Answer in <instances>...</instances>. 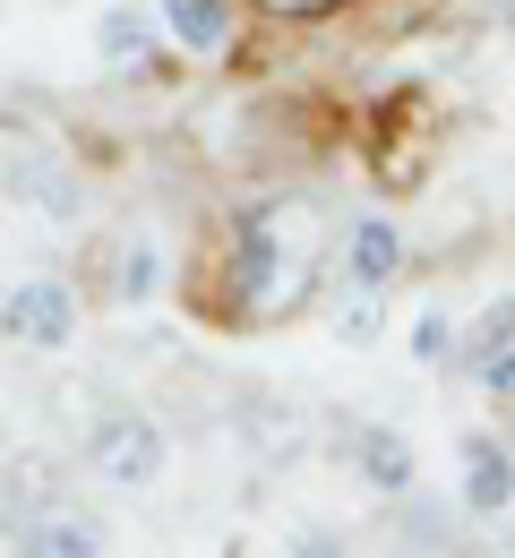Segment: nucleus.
<instances>
[{
	"label": "nucleus",
	"instance_id": "14",
	"mask_svg": "<svg viewBox=\"0 0 515 558\" xmlns=\"http://www.w3.org/2000/svg\"><path fill=\"white\" fill-rule=\"evenodd\" d=\"M413 361L421 369H455V318L446 310H413Z\"/></svg>",
	"mask_w": 515,
	"mask_h": 558
},
{
	"label": "nucleus",
	"instance_id": "4",
	"mask_svg": "<svg viewBox=\"0 0 515 558\" xmlns=\"http://www.w3.org/2000/svg\"><path fill=\"white\" fill-rule=\"evenodd\" d=\"M77 327H86V292L70 276H26L0 292V336L17 352H61L77 344Z\"/></svg>",
	"mask_w": 515,
	"mask_h": 558
},
{
	"label": "nucleus",
	"instance_id": "18",
	"mask_svg": "<svg viewBox=\"0 0 515 558\" xmlns=\"http://www.w3.org/2000/svg\"><path fill=\"white\" fill-rule=\"evenodd\" d=\"M499 404H507V429H515V387H507V396H499Z\"/></svg>",
	"mask_w": 515,
	"mask_h": 558
},
{
	"label": "nucleus",
	"instance_id": "6",
	"mask_svg": "<svg viewBox=\"0 0 515 558\" xmlns=\"http://www.w3.org/2000/svg\"><path fill=\"white\" fill-rule=\"evenodd\" d=\"M455 498H464V515H481V524H499L515 507V447L507 438H490V429H464L455 438Z\"/></svg>",
	"mask_w": 515,
	"mask_h": 558
},
{
	"label": "nucleus",
	"instance_id": "12",
	"mask_svg": "<svg viewBox=\"0 0 515 558\" xmlns=\"http://www.w3.org/2000/svg\"><path fill=\"white\" fill-rule=\"evenodd\" d=\"M241 9H249V26L309 35V26H327V17H344V9H361V0H241Z\"/></svg>",
	"mask_w": 515,
	"mask_h": 558
},
{
	"label": "nucleus",
	"instance_id": "10",
	"mask_svg": "<svg viewBox=\"0 0 515 558\" xmlns=\"http://www.w3.org/2000/svg\"><path fill=\"white\" fill-rule=\"evenodd\" d=\"M17 550H35V558H95L103 550V524L77 515V507H44L35 524H17Z\"/></svg>",
	"mask_w": 515,
	"mask_h": 558
},
{
	"label": "nucleus",
	"instance_id": "15",
	"mask_svg": "<svg viewBox=\"0 0 515 558\" xmlns=\"http://www.w3.org/2000/svg\"><path fill=\"white\" fill-rule=\"evenodd\" d=\"M378 327H387V292H344L335 301V336L344 344H378Z\"/></svg>",
	"mask_w": 515,
	"mask_h": 558
},
{
	"label": "nucleus",
	"instance_id": "13",
	"mask_svg": "<svg viewBox=\"0 0 515 558\" xmlns=\"http://www.w3.org/2000/svg\"><path fill=\"white\" fill-rule=\"evenodd\" d=\"M507 336H515V292H499V301H490L473 327H455V369H473L481 352H499Z\"/></svg>",
	"mask_w": 515,
	"mask_h": 558
},
{
	"label": "nucleus",
	"instance_id": "3",
	"mask_svg": "<svg viewBox=\"0 0 515 558\" xmlns=\"http://www.w3.org/2000/svg\"><path fill=\"white\" fill-rule=\"evenodd\" d=\"M404 267H413V232H404L387 207L344 215L335 241H327V283H335V292H395Z\"/></svg>",
	"mask_w": 515,
	"mask_h": 558
},
{
	"label": "nucleus",
	"instance_id": "5",
	"mask_svg": "<svg viewBox=\"0 0 515 558\" xmlns=\"http://www.w3.org/2000/svg\"><path fill=\"white\" fill-rule=\"evenodd\" d=\"M155 26L189 70H232L249 52V9L241 0H155Z\"/></svg>",
	"mask_w": 515,
	"mask_h": 558
},
{
	"label": "nucleus",
	"instance_id": "8",
	"mask_svg": "<svg viewBox=\"0 0 515 558\" xmlns=\"http://www.w3.org/2000/svg\"><path fill=\"white\" fill-rule=\"evenodd\" d=\"M163 283H172V258H163V241H155V232H121V241L103 250V292H112L121 310L163 301Z\"/></svg>",
	"mask_w": 515,
	"mask_h": 558
},
{
	"label": "nucleus",
	"instance_id": "16",
	"mask_svg": "<svg viewBox=\"0 0 515 558\" xmlns=\"http://www.w3.org/2000/svg\"><path fill=\"white\" fill-rule=\"evenodd\" d=\"M464 378H473V387H481V396L499 404V396H507V387H515V336H507V344H499V352H481V361H473Z\"/></svg>",
	"mask_w": 515,
	"mask_h": 558
},
{
	"label": "nucleus",
	"instance_id": "9",
	"mask_svg": "<svg viewBox=\"0 0 515 558\" xmlns=\"http://www.w3.org/2000/svg\"><path fill=\"white\" fill-rule=\"evenodd\" d=\"M353 473H361L378 498H413V482H421V456H413V438H404V429L369 421V429H353Z\"/></svg>",
	"mask_w": 515,
	"mask_h": 558
},
{
	"label": "nucleus",
	"instance_id": "7",
	"mask_svg": "<svg viewBox=\"0 0 515 558\" xmlns=\"http://www.w3.org/2000/svg\"><path fill=\"white\" fill-rule=\"evenodd\" d=\"M95 61H103V77H155L163 70V26L138 0H112L95 17Z\"/></svg>",
	"mask_w": 515,
	"mask_h": 558
},
{
	"label": "nucleus",
	"instance_id": "1",
	"mask_svg": "<svg viewBox=\"0 0 515 558\" xmlns=\"http://www.w3.org/2000/svg\"><path fill=\"white\" fill-rule=\"evenodd\" d=\"M327 241H335V223L309 190H249L223 215L216 258L198 267V310L232 336L293 327L327 292Z\"/></svg>",
	"mask_w": 515,
	"mask_h": 558
},
{
	"label": "nucleus",
	"instance_id": "2",
	"mask_svg": "<svg viewBox=\"0 0 515 558\" xmlns=\"http://www.w3.org/2000/svg\"><path fill=\"white\" fill-rule=\"evenodd\" d=\"M86 473L112 489H155L172 473V438H163V421L147 404H112V413H95L86 429Z\"/></svg>",
	"mask_w": 515,
	"mask_h": 558
},
{
	"label": "nucleus",
	"instance_id": "11",
	"mask_svg": "<svg viewBox=\"0 0 515 558\" xmlns=\"http://www.w3.org/2000/svg\"><path fill=\"white\" fill-rule=\"evenodd\" d=\"M44 507H61V473L52 464H9V489H0V524H35Z\"/></svg>",
	"mask_w": 515,
	"mask_h": 558
},
{
	"label": "nucleus",
	"instance_id": "17",
	"mask_svg": "<svg viewBox=\"0 0 515 558\" xmlns=\"http://www.w3.org/2000/svg\"><path fill=\"white\" fill-rule=\"evenodd\" d=\"M481 17H490L499 35H515V0H481Z\"/></svg>",
	"mask_w": 515,
	"mask_h": 558
}]
</instances>
